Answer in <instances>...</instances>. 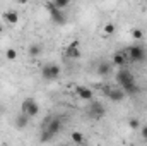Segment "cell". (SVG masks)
<instances>
[{
  "label": "cell",
  "mask_w": 147,
  "mask_h": 146,
  "mask_svg": "<svg viewBox=\"0 0 147 146\" xmlns=\"http://www.w3.org/2000/svg\"><path fill=\"white\" fill-rule=\"evenodd\" d=\"M115 79H116L118 86L125 91L127 96H134V95L139 93V86H137V81H135V77H134L132 71L121 67V69H118V72H116V76H115Z\"/></svg>",
  "instance_id": "6da1fadb"
},
{
  "label": "cell",
  "mask_w": 147,
  "mask_h": 146,
  "mask_svg": "<svg viewBox=\"0 0 147 146\" xmlns=\"http://www.w3.org/2000/svg\"><path fill=\"white\" fill-rule=\"evenodd\" d=\"M62 131V120L58 117H46L41 124V136L39 141L41 143H48L51 141L58 132Z\"/></svg>",
  "instance_id": "7a4b0ae2"
},
{
  "label": "cell",
  "mask_w": 147,
  "mask_h": 146,
  "mask_svg": "<svg viewBox=\"0 0 147 146\" xmlns=\"http://www.w3.org/2000/svg\"><path fill=\"white\" fill-rule=\"evenodd\" d=\"M125 55L132 62H144L147 59V50L142 43H134L125 50Z\"/></svg>",
  "instance_id": "3957f363"
},
{
  "label": "cell",
  "mask_w": 147,
  "mask_h": 146,
  "mask_svg": "<svg viewBox=\"0 0 147 146\" xmlns=\"http://www.w3.org/2000/svg\"><path fill=\"white\" fill-rule=\"evenodd\" d=\"M21 112L33 119V117H36L38 113H39V103H38L33 96H28V98H24L22 103H21Z\"/></svg>",
  "instance_id": "277c9868"
},
{
  "label": "cell",
  "mask_w": 147,
  "mask_h": 146,
  "mask_svg": "<svg viewBox=\"0 0 147 146\" xmlns=\"http://www.w3.org/2000/svg\"><path fill=\"white\" fill-rule=\"evenodd\" d=\"M60 65H57V64H45L43 67H41V77L45 79V81H55V79H58L60 77Z\"/></svg>",
  "instance_id": "5b68a950"
},
{
  "label": "cell",
  "mask_w": 147,
  "mask_h": 146,
  "mask_svg": "<svg viewBox=\"0 0 147 146\" xmlns=\"http://www.w3.org/2000/svg\"><path fill=\"white\" fill-rule=\"evenodd\" d=\"M45 7L50 10V19H51L55 24H58V26H63V24L67 23V16L63 14V10H58V9H55L53 2H46V3H45Z\"/></svg>",
  "instance_id": "8992f818"
},
{
  "label": "cell",
  "mask_w": 147,
  "mask_h": 146,
  "mask_svg": "<svg viewBox=\"0 0 147 146\" xmlns=\"http://www.w3.org/2000/svg\"><path fill=\"white\" fill-rule=\"evenodd\" d=\"M87 113L92 119H101V117H105L106 108H105V105L101 102H91V105L87 107Z\"/></svg>",
  "instance_id": "52a82bcc"
},
{
  "label": "cell",
  "mask_w": 147,
  "mask_h": 146,
  "mask_svg": "<svg viewBox=\"0 0 147 146\" xmlns=\"http://www.w3.org/2000/svg\"><path fill=\"white\" fill-rule=\"evenodd\" d=\"M75 95H77V98H80L84 102H92V98H94V91L87 86H77Z\"/></svg>",
  "instance_id": "ba28073f"
},
{
  "label": "cell",
  "mask_w": 147,
  "mask_h": 146,
  "mask_svg": "<svg viewBox=\"0 0 147 146\" xmlns=\"http://www.w3.org/2000/svg\"><path fill=\"white\" fill-rule=\"evenodd\" d=\"M80 48H79V41L77 40H74L72 43L65 48V57L67 59H80Z\"/></svg>",
  "instance_id": "9c48e42d"
},
{
  "label": "cell",
  "mask_w": 147,
  "mask_h": 146,
  "mask_svg": "<svg viewBox=\"0 0 147 146\" xmlns=\"http://www.w3.org/2000/svg\"><path fill=\"white\" fill-rule=\"evenodd\" d=\"M106 96L110 98L111 102H115V103H120V102H123V100L127 98V95H125V91H123L121 88H113V89H108Z\"/></svg>",
  "instance_id": "30bf717a"
},
{
  "label": "cell",
  "mask_w": 147,
  "mask_h": 146,
  "mask_svg": "<svg viewBox=\"0 0 147 146\" xmlns=\"http://www.w3.org/2000/svg\"><path fill=\"white\" fill-rule=\"evenodd\" d=\"M29 120H31V117H28L26 113L19 112V113L16 115V119H14V126H16V129L22 131V129H26V127L29 126Z\"/></svg>",
  "instance_id": "8fae6325"
},
{
  "label": "cell",
  "mask_w": 147,
  "mask_h": 146,
  "mask_svg": "<svg viewBox=\"0 0 147 146\" xmlns=\"http://www.w3.org/2000/svg\"><path fill=\"white\" fill-rule=\"evenodd\" d=\"M127 55H125V52H116V53H113V59H111V64H113V67H125V64H127Z\"/></svg>",
  "instance_id": "7c38bea8"
},
{
  "label": "cell",
  "mask_w": 147,
  "mask_h": 146,
  "mask_svg": "<svg viewBox=\"0 0 147 146\" xmlns=\"http://www.w3.org/2000/svg\"><path fill=\"white\" fill-rule=\"evenodd\" d=\"M3 19L10 24V26H16V24H19V12L17 10H5L3 12Z\"/></svg>",
  "instance_id": "4fadbf2b"
},
{
  "label": "cell",
  "mask_w": 147,
  "mask_h": 146,
  "mask_svg": "<svg viewBox=\"0 0 147 146\" xmlns=\"http://www.w3.org/2000/svg\"><path fill=\"white\" fill-rule=\"evenodd\" d=\"M111 71H113V64L111 62H101L99 65H98V69H96V72L99 74V76H108V74H111Z\"/></svg>",
  "instance_id": "5bb4252c"
},
{
  "label": "cell",
  "mask_w": 147,
  "mask_h": 146,
  "mask_svg": "<svg viewBox=\"0 0 147 146\" xmlns=\"http://www.w3.org/2000/svg\"><path fill=\"white\" fill-rule=\"evenodd\" d=\"M43 53V46L39 45V43H33V45H29V48H28V55H31V57H39Z\"/></svg>",
  "instance_id": "9a60e30c"
},
{
  "label": "cell",
  "mask_w": 147,
  "mask_h": 146,
  "mask_svg": "<svg viewBox=\"0 0 147 146\" xmlns=\"http://www.w3.org/2000/svg\"><path fill=\"white\" fill-rule=\"evenodd\" d=\"M70 138H72V141L75 145H82V143H84V134H82L80 131H74Z\"/></svg>",
  "instance_id": "2e32d148"
},
{
  "label": "cell",
  "mask_w": 147,
  "mask_h": 146,
  "mask_svg": "<svg viewBox=\"0 0 147 146\" xmlns=\"http://www.w3.org/2000/svg\"><path fill=\"white\" fill-rule=\"evenodd\" d=\"M132 38H134L135 41H142V40H144V31H142L140 28H134V29H132Z\"/></svg>",
  "instance_id": "e0dca14e"
},
{
  "label": "cell",
  "mask_w": 147,
  "mask_h": 146,
  "mask_svg": "<svg viewBox=\"0 0 147 146\" xmlns=\"http://www.w3.org/2000/svg\"><path fill=\"white\" fill-rule=\"evenodd\" d=\"M5 59L7 60H16L17 59V50L16 48H7L5 50Z\"/></svg>",
  "instance_id": "ac0fdd59"
},
{
  "label": "cell",
  "mask_w": 147,
  "mask_h": 146,
  "mask_svg": "<svg viewBox=\"0 0 147 146\" xmlns=\"http://www.w3.org/2000/svg\"><path fill=\"white\" fill-rule=\"evenodd\" d=\"M53 5L58 10H63L65 7H69V0H53Z\"/></svg>",
  "instance_id": "d6986e66"
},
{
  "label": "cell",
  "mask_w": 147,
  "mask_h": 146,
  "mask_svg": "<svg viewBox=\"0 0 147 146\" xmlns=\"http://www.w3.org/2000/svg\"><path fill=\"white\" fill-rule=\"evenodd\" d=\"M103 31H105L106 35H113V33L116 31V24H115V23H106L105 28H103Z\"/></svg>",
  "instance_id": "ffe728a7"
},
{
  "label": "cell",
  "mask_w": 147,
  "mask_h": 146,
  "mask_svg": "<svg viewBox=\"0 0 147 146\" xmlns=\"http://www.w3.org/2000/svg\"><path fill=\"white\" fill-rule=\"evenodd\" d=\"M128 127H130V129H140V120L135 119V117L128 119Z\"/></svg>",
  "instance_id": "44dd1931"
},
{
  "label": "cell",
  "mask_w": 147,
  "mask_h": 146,
  "mask_svg": "<svg viewBox=\"0 0 147 146\" xmlns=\"http://www.w3.org/2000/svg\"><path fill=\"white\" fill-rule=\"evenodd\" d=\"M140 134H142V139L147 141V126H142V127H140Z\"/></svg>",
  "instance_id": "7402d4cb"
},
{
  "label": "cell",
  "mask_w": 147,
  "mask_h": 146,
  "mask_svg": "<svg viewBox=\"0 0 147 146\" xmlns=\"http://www.w3.org/2000/svg\"><path fill=\"white\" fill-rule=\"evenodd\" d=\"M2 31H3V26H2V24H0V33H2Z\"/></svg>",
  "instance_id": "603a6c76"
},
{
  "label": "cell",
  "mask_w": 147,
  "mask_h": 146,
  "mask_svg": "<svg viewBox=\"0 0 147 146\" xmlns=\"http://www.w3.org/2000/svg\"><path fill=\"white\" fill-rule=\"evenodd\" d=\"M79 146H86V145H84V143H82V145H79Z\"/></svg>",
  "instance_id": "cb8c5ba5"
}]
</instances>
